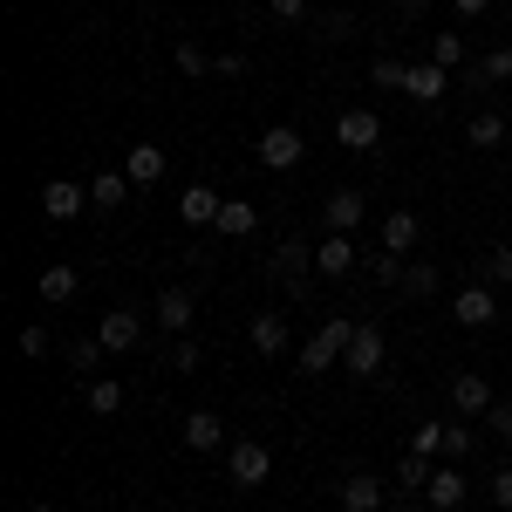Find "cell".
<instances>
[{"instance_id":"20","label":"cell","mask_w":512,"mask_h":512,"mask_svg":"<svg viewBox=\"0 0 512 512\" xmlns=\"http://www.w3.org/2000/svg\"><path fill=\"white\" fill-rule=\"evenodd\" d=\"M76 267H62V260H55V267H41V301H48V308H69V301H76Z\"/></svg>"},{"instance_id":"38","label":"cell","mask_w":512,"mask_h":512,"mask_svg":"<svg viewBox=\"0 0 512 512\" xmlns=\"http://www.w3.org/2000/svg\"><path fill=\"white\" fill-rule=\"evenodd\" d=\"M301 267H308V246L287 239V246H280V274H301Z\"/></svg>"},{"instance_id":"36","label":"cell","mask_w":512,"mask_h":512,"mask_svg":"<svg viewBox=\"0 0 512 512\" xmlns=\"http://www.w3.org/2000/svg\"><path fill=\"white\" fill-rule=\"evenodd\" d=\"M485 82H512V48H492L485 55Z\"/></svg>"},{"instance_id":"27","label":"cell","mask_w":512,"mask_h":512,"mask_svg":"<svg viewBox=\"0 0 512 512\" xmlns=\"http://www.w3.org/2000/svg\"><path fill=\"white\" fill-rule=\"evenodd\" d=\"M478 280H485V287H512V246H492V253L478 260Z\"/></svg>"},{"instance_id":"1","label":"cell","mask_w":512,"mask_h":512,"mask_svg":"<svg viewBox=\"0 0 512 512\" xmlns=\"http://www.w3.org/2000/svg\"><path fill=\"white\" fill-rule=\"evenodd\" d=\"M226 478H233L239 492H260V485L274 478V451H267L260 437H239V444H226Z\"/></svg>"},{"instance_id":"29","label":"cell","mask_w":512,"mask_h":512,"mask_svg":"<svg viewBox=\"0 0 512 512\" xmlns=\"http://www.w3.org/2000/svg\"><path fill=\"white\" fill-rule=\"evenodd\" d=\"M431 62L437 69H458L465 62V35H431Z\"/></svg>"},{"instance_id":"46","label":"cell","mask_w":512,"mask_h":512,"mask_svg":"<svg viewBox=\"0 0 512 512\" xmlns=\"http://www.w3.org/2000/svg\"><path fill=\"white\" fill-rule=\"evenodd\" d=\"M506 7H512V0H506Z\"/></svg>"},{"instance_id":"24","label":"cell","mask_w":512,"mask_h":512,"mask_svg":"<svg viewBox=\"0 0 512 512\" xmlns=\"http://www.w3.org/2000/svg\"><path fill=\"white\" fill-rule=\"evenodd\" d=\"M123 192H130V178H123V171H96V185H89V205H96V212H117Z\"/></svg>"},{"instance_id":"10","label":"cell","mask_w":512,"mask_h":512,"mask_svg":"<svg viewBox=\"0 0 512 512\" xmlns=\"http://www.w3.org/2000/svg\"><path fill=\"white\" fill-rule=\"evenodd\" d=\"M451 403H458V417H485L492 410V383L478 369H465V376H451Z\"/></svg>"},{"instance_id":"15","label":"cell","mask_w":512,"mask_h":512,"mask_svg":"<svg viewBox=\"0 0 512 512\" xmlns=\"http://www.w3.org/2000/svg\"><path fill=\"white\" fill-rule=\"evenodd\" d=\"M192 308H198V301L185 294V287H164V294H158V308H151V321L178 335V328H192Z\"/></svg>"},{"instance_id":"6","label":"cell","mask_w":512,"mask_h":512,"mask_svg":"<svg viewBox=\"0 0 512 512\" xmlns=\"http://www.w3.org/2000/svg\"><path fill=\"white\" fill-rule=\"evenodd\" d=\"M82 205H89V192H82L76 178H48V185H41V212H48L55 226H69Z\"/></svg>"},{"instance_id":"21","label":"cell","mask_w":512,"mask_h":512,"mask_svg":"<svg viewBox=\"0 0 512 512\" xmlns=\"http://www.w3.org/2000/svg\"><path fill=\"white\" fill-rule=\"evenodd\" d=\"M328 369H342V349L328 335H308L301 342V376H328Z\"/></svg>"},{"instance_id":"30","label":"cell","mask_w":512,"mask_h":512,"mask_svg":"<svg viewBox=\"0 0 512 512\" xmlns=\"http://www.w3.org/2000/svg\"><path fill=\"white\" fill-rule=\"evenodd\" d=\"M403 294H437V267L431 260H410V267H403Z\"/></svg>"},{"instance_id":"43","label":"cell","mask_w":512,"mask_h":512,"mask_svg":"<svg viewBox=\"0 0 512 512\" xmlns=\"http://www.w3.org/2000/svg\"><path fill=\"white\" fill-rule=\"evenodd\" d=\"M451 7H458V14H485L492 0H451Z\"/></svg>"},{"instance_id":"8","label":"cell","mask_w":512,"mask_h":512,"mask_svg":"<svg viewBox=\"0 0 512 512\" xmlns=\"http://www.w3.org/2000/svg\"><path fill=\"white\" fill-rule=\"evenodd\" d=\"M219 205H226V198L212 192V185H185V192H178V219H185V226H219Z\"/></svg>"},{"instance_id":"25","label":"cell","mask_w":512,"mask_h":512,"mask_svg":"<svg viewBox=\"0 0 512 512\" xmlns=\"http://www.w3.org/2000/svg\"><path fill=\"white\" fill-rule=\"evenodd\" d=\"M171 62H178V76H205V69H219V55H205L198 41H171Z\"/></svg>"},{"instance_id":"22","label":"cell","mask_w":512,"mask_h":512,"mask_svg":"<svg viewBox=\"0 0 512 512\" xmlns=\"http://www.w3.org/2000/svg\"><path fill=\"white\" fill-rule=\"evenodd\" d=\"M185 444H192V451H219V444H226V424H219L212 410H192V417H185Z\"/></svg>"},{"instance_id":"41","label":"cell","mask_w":512,"mask_h":512,"mask_svg":"<svg viewBox=\"0 0 512 512\" xmlns=\"http://www.w3.org/2000/svg\"><path fill=\"white\" fill-rule=\"evenodd\" d=\"M96 349H103V342H76V349H69V362H76V369H96Z\"/></svg>"},{"instance_id":"14","label":"cell","mask_w":512,"mask_h":512,"mask_svg":"<svg viewBox=\"0 0 512 512\" xmlns=\"http://www.w3.org/2000/svg\"><path fill=\"white\" fill-rule=\"evenodd\" d=\"M164 164H171V158H164L158 144H130V158H123V178H130V185H158Z\"/></svg>"},{"instance_id":"17","label":"cell","mask_w":512,"mask_h":512,"mask_svg":"<svg viewBox=\"0 0 512 512\" xmlns=\"http://www.w3.org/2000/svg\"><path fill=\"white\" fill-rule=\"evenodd\" d=\"M219 233L226 239L260 233V205H253V198H226V205H219Z\"/></svg>"},{"instance_id":"13","label":"cell","mask_w":512,"mask_h":512,"mask_svg":"<svg viewBox=\"0 0 512 512\" xmlns=\"http://www.w3.org/2000/svg\"><path fill=\"white\" fill-rule=\"evenodd\" d=\"M342 512H383V478L349 472L342 478Z\"/></svg>"},{"instance_id":"44","label":"cell","mask_w":512,"mask_h":512,"mask_svg":"<svg viewBox=\"0 0 512 512\" xmlns=\"http://www.w3.org/2000/svg\"><path fill=\"white\" fill-rule=\"evenodd\" d=\"M383 512H410V506H383Z\"/></svg>"},{"instance_id":"39","label":"cell","mask_w":512,"mask_h":512,"mask_svg":"<svg viewBox=\"0 0 512 512\" xmlns=\"http://www.w3.org/2000/svg\"><path fill=\"white\" fill-rule=\"evenodd\" d=\"M21 355H48V328H41V321H35V328H21Z\"/></svg>"},{"instance_id":"45","label":"cell","mask_w":512,"mask_h":512,"mask_svg":"<svg viewBox=\"0 0 512 512\" xmlns=\"http://www.w3.org/2000/svg\"><path fill=\"white\" fill-rule=\"evenodd\" d=\"M28 512H55V506H28Z\"/></svg>"},{"instance_id":"4","label":"cell","mask_w":512,"mask_h":512,"mask_svg":"<svg viewBox=\"0 0 512 512\" xmlns=\"http://www.w3.org/2000/svg\"><path fill=\"white\" fill-rule=\"evenodd\" d=\"M335 137H342V151H376L383 144V117L376 110H342L335 117Z\"/></svg>"},{"instance_id":"26","label":"cell","mask_w":512,"mask_h":512,"mask_svg":"<svg viewBox=\"0 0 512 512\" xmlns=\"http://www.w3.org/2000/svg\"><path fill=\"white\" fill-rule=\"evenodd\" d=\"M465 137H472V151H499V144H506V123L492 117V110H478V117H472V130H465Z\"/></svg>"},{"instance_id":"2","label":"cell","mask_w":512,"mask_h":512,"mask_svg":"<svg viewBox=\"0 0 512 512\" xmlns=\"http://www.w3.org/2000/svg\"><path fill=\"white\" fill-rule=\"evenodd\" d=\"M451 321H458V328H492V321H499V294H492L485 280H472V287L451 301Z\"/></svg>"},{"instance_id":"5","label":"cell","mask_w":512,"mask_h":512,"mask_svg":"<svg viewBox=\"0 0 512 512\" xmlns=\"http://www.w3.org/2000/svg\"><path fill=\"white\" fill-rule=\"evenodd\" d=\"M301 151H308V144H301V130H287V123L260 130V164H267V171H294Z\"/></svg>"},{"instance_id":"31","label":"cell","mask_w":512,"mask_h":512,"mask_svg":"<svg viewBox=\"0 0 512 512\" xmlns=\"http://www.w3.org/2000/svg\"><path fill=\"white\" fill-rule=\"evenodd\" d=\"M403 267H410L403 253H376V260H369V280H383V287H403Z\"/></svg>"},{"instance_id":"16","label":"cell","mask_w":512,"mask_h":512,"mask_svg":"<svg viewBox=\"0 0 512 512\" xmlns=\"http://www.w3.org/2000/svg\"><path fill=\"white\" fill-rule=\"evenodd\" d=\"M246 342H253V349L267 355V362H274V355H287V315H253Z\"/></svg>"},{"instance_id":"34","label":"cell","mask_w":512,"mask_h":512,"mask_svg":"<svg viewBox=\"0 0 512 512\" xmlns=\"http://www.w3.org/2000/svg\"><path fill=\"white\" fill-rule=\"evenodd\" d=\"M410 451H417V458H437V451H444V424H417Z\"/></svg>"},{"instance_id":"9","label":"cell","mask_w":512,"mask_h":512,"mask_svg":"<svg viewBox=\"0 0 512 512\" xmlns=\"http://www.w3.org/2000/svg\"><path fill=\"white\" fill-rule=\"evenodd\" d=\"M444 82H451V69H437V62H410L403 96H410V103H444Z\"/></svg>"},{"instance_id":"28","label":"cell","mask_w":512,"mask_h":512,"mask_svg":"<svg viewBox=\"0 0 512 512\" xmlns=\"http://www.w3.org/2000/svg\"><path fill=\"white\" fill-rule=\"evenodd\" d=\"M403 76H410V62H396V55H376L369 62V82L376 89H403Z\"/></svg>"},{"instance_id":"11","label":"cell","mask_w":512,"mask_h":512,"mask_svg":"<svg viewBox=\"0 0 512 512\" xmlns=\"http://www.w3.org/2000/svg\"><path fill=\"white\" fill-rule=\"evenodd\" d=\"M465 492H472V485H465V472H458V465H444V472H431V485H424V506L458 512V506H465Z\"/></svg>"},{"instance_id":"3","label":"cell","mask_w":512,"mask_h":512,"mask_svg":"<svg viewBox=\"0 0 512 512\" xmlns=\"http://www.w3.org/2000/svg\"><path fill=\"white\" fill-rule=\"evenodd\" d=\"M96 342H103L110 355L137 349V342H144V315H137V308H110V315L96 321Z\"/></svg>"},{"instance_id":"23","label":"cell","mask_w":512,"mask_h":512,"mask_svg":"<svg viewBox=\"0 0 512 512\" xmlns=\"http://www.w3.org/2000/svg\"><path fill=\"white\" fill-rule=\"evenodd\" d=\"M82 403H89V417H117L123 410V383L117 376H89V396H82Z\"/></svg>"},{"instance_id":"12","label":"cell","mask_w":512,"mask_h":512,"mask_svg":"<svg viewBox=\"0 0 512 512\" xmlns=\"http://www.w3.org/2000/svg\"><path fill=\"white\" fill-rule=\"evenodd\" d=\"M362 212H369V198H362V192H328V205H321L328 233H355V226H362Z\"/></svg>"},{"instance_id":"7","label":"cell","mask_w":512,"mask_h":512,"mask_svg":"<svg viewBox=\"0 0 512 512\" xmlns=\"http://www.w3.org/2000/svg\"><path fill=\"white\" fill-rule=\"evenodd\" d=\"M342 369H349V376H376V369H383V328H376V321H369V328H355Z\"/></svg>"},{"instance_id":"35","label":"cell","mask_w":512,"mask_h":512,"mask_svg":"<svg viewBox=\"0 0 512 512\" xmlns=\"http://www.w3.org/2000/svg\"><path fill=\"white\" fill-rule=\"evenodd\" d=\"M485 492H492V506H499V512H512V465H499V472L485 478Z\"/></svg>"},{"instance_id":"42","label":"cell","mask_w":512,"mask_h":512,"mask_svg":"<svg viewBox=\"0 0 512 512\" xmlns=\"http://www.w3.org/2000/svg\"><path fill=\"white\" fill-rule=\"evenodd\" d=\"M267 7H274L280 21H301V14H308V0H267Z\"/></svg>"},{"instance_id":"33","label":"cell","mask_w":512,"mask_h":512,"mask_svg":"<svg viewBox=\"0 0 512 512\" xmlns=\"http://www.w3.org/2000/svg\"><path fill=\"white\" fill-rule=\"evenodd\" d=\"M472 444H478V431H472V424H444V458H465Z\"/></svg>"},{"instance_id":"40","label":"cell","mask_w":512,"mask_h":512,"mask_svg":"<svg viewBox=\"0 0 512 512\" xmlns=\"http://www.w3.org/2000/svg\"><path fill=\"white\" fill-rule=\"evenodd\" d=\"M171 369H178V376H185V369H198V349H192V342H178V349H171Z\"/></svg>"},{"instance_id":"18","label":"cell","mask_w":512,"mask_h":512,"mask_svg":"<svg viewBox=\"0 0 512 512\" xmlns=\"http://www.w3.org/2000/svg\"><path fill=\"white\" fill-rule=\"evenodd\" d=\"M349 267H355V239L349 233H328L315 246V274H349Z\"/></svg>"},{"instance_id":"37","label":"cell","mask_w":512,"mask_h":512,"mask_svg":"<svg viewBox=\"0 0 512 512\" xmlns=\"http://www.w3.org/2000/svg\"><path fill=\"white\" fill-rule=\"evenodd\" d=\"M485 431L512 444V403H492V410H485Z\"/></svg>"},{"instance_id":"32","label":"cell","mask_w":512,"mask_h":512,"mask_svg":"<svg viewBox=\"0 0 512 512\" xmlns=\"http://www.w3.org/2000/svg\"><path fill=\"white\" fill-rule=\"evenodd\" d=\"M396 485H410V492H424V485H431V458H417V451H410V458L396 465Z\"/></svg>"},{"instance_id":"19","label":"cell","mask_w":512,"mask_h":512,"mask_svg":"<svg viewBox=\"0 0 512 512\" xmlns=\"http://www.w3.org/2000/svg\"><path fill=\"white\" fill-rule=\"evenodd\" d=\"M417 239H424V219L417 212H390L383 219V253H410Z\"/></svg>"}]
</instances>
